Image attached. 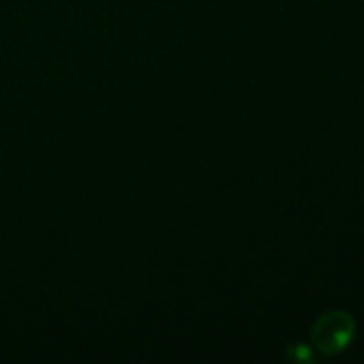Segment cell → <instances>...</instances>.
<instances>
[{
    "instance_id": "1",
    "label": "cell",
    "mask_w": 364,
    "mask_h": 364,
    "mask_svg": "<svg viewBox=\"0 0 364 364\" xmlns=\"http://www.w3.org/2000/svg\"><path fill=\"white\" fill-rule=\"evenodd\" d=\"M355 333V323L348 313L329 311L316 320L311 331L313 343L322 354L334 355L350 345Z\"/></svg>"
}]
</instances>
